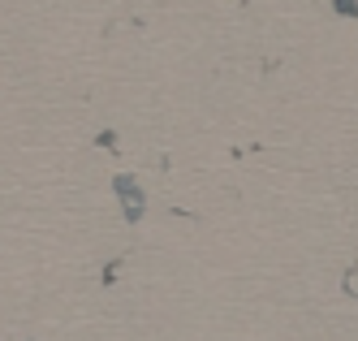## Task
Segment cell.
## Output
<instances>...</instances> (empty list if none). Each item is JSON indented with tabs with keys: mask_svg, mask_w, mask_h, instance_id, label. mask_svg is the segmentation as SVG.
Listing matches in <instances>:
<instances>
[{
	"mask_svg": "<svg viewBox=\"0 0 358 341\" xmlns=\"http://www.w3.org/2000/svg\"><path fill=\"white\" fill-rule=\"evenodd\" d=\"M117 199H121V207H125V216L130 221H143V190H138V181H130V177H117Z\"/></svg>",
	"mask_w": 358,
	"mask_h": 341,
	"instance_id": "1",
	"label": "cell"
},
{
	"mask_svg": "<svg viewBox=\"0 0 358 341\" xmlns=\"http://www.w3.org/2000/svg\"><path fill=\"white\" fill-rule=\"evenodd\" d=\"M337 5V13H345V18H358V0H332Z\"/></svg>",
	"mask_w": 358,
	"mask_h": 341,
	"instance_id": "2",
	"label": "cell"
}]
</instances>
